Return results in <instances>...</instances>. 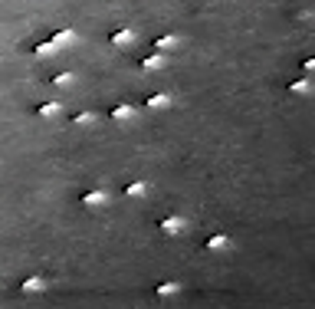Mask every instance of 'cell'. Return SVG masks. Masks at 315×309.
<instances>
[{"label": "cell", "instance_id": "1", "mask_svg": "<svg viewBox=\"0 0 315 309\" xmlns=\"http://www.w3.org/2000/svg\"><path fill=\"white\" fill-rule=\"evenodd\" d=\"M184 227H187V221H184V217H178V214H167V217H161V224H158V230H161V234H167V237L181 234Z\"/></svg>", "mask_w": 315, "mask_h": 309}, {"label": "cell", "instance_id": "2", "mask_svg": "<svg viewBox=\"0 0 315 309\" xmlns=\"http://www.w3.org/2000/svg\"><path fill=\"white\" fill-rule=\"evenodd\" d=\"M230 247H233V240H230L227 234H214V237L204 240V250H214V254H217V250H230Z\"/></svg>", "mask_w": 315, "mask_h": 309}, {"label": "cell", "instance_id": "3", "mask_svg": "<svg viewBox=\"0 0 315 309\" xmlns=\"http://www.w3.org/2000/svg\"><path fill=\"white\" fill-rule=\"evenodd\" d=\"M286 89L296 92V96H312L315 92V82L312 79H292V82H286Z\"/></svg>", "mask_w": 315, "mask_h": 309}, {"label": "cell", "instance_id": "4", "mask_svg": "<svg viewBox=\"0 0 315 309\" xmlns=\"http://www.w3.org/2000/svg\"><path fill=\"white\" fill-rule=\"evenodd\" d=\"M181 290H184V286H181V280H167V283H161L158 290H155V296H161V299H171V296H178Z\"/></svg>", "mask_w": 315, "mask_h": 309}, {"label": "cell", "instance_id": "5", "mask_svg": "<svg viewBox=\"0 0 315 309\" xmlns=\"http://www.w3.org/2000/svg\"><path fill=\"white\" fill-rule=\"evenodd\" d=\"M46 286H50V280H46V276H30V280L20 283V290H23V293H43Z\"/></svg>", "mask_w": 315, "mask_h": 309}, {"label": "cell", "instance_id": "6", "mask_svg": "<svg viewBox=\"0 0 315 309\" xmlns=\"http://www.w3.org/2000/svg\"><path fill=\"white\" fill-rule=\"evenodd\" d=\"M79 201H82V207H102L105 201H109V194L105 191H86Z\"/></svg>", "mask_w": 315, "mask_h": 309}, {"label": "cell", "instance_id": "7", "mask_svg": "<svg viewBox=\"0 0 315 309\" xmlns=\"http://www.w3.org/2000/svg\"><path fill=\"white\" fill-rule=\"evenodd\" d=\"M109 40H112V46H128L131 40H135V33H131L128 26H118V30H112Z\"/></svg>", "mask_w": 315, "mask_h": 309}, {"label": "cell", "instance_id": "8", "mask_svg": "<svg viewBox=\"0 0 315 309\" xmlns=\"http://www.w3.org/2000/svg\"><path fill=\"white\" fill-rule=\"evenodd\" d=\"M115 122H128V118H135V105H128V102H122V105H115V109L109 112Z\"/></svg>", "mask_w": 315, "mask_h": 309}, {"label": "cell", "instance_id": "9", "mask_svg": "<svg viewBox=\"0 0 315 309\" xmlns=\"http://www.w3.org/2000/svg\"><path fill=\"white\" fill-rule=\"evenodd\" d=\"M145 105H148L151 112L167 109V105H171V96H167V92H155V96H148V102H145Z\"/></svg>", "mask_w": 315, "mask_h": 309}, {"label": "cell", "instance_id": "10", "mask_svg": "<svg viewBox=\"0 0 315 309\" xmlns=\"http://www.w3.org/2000/svg\"><path fill=\"white\" fill-rule=\"evenodd\" d=\"M148 194V184L145 181H131V184H125V198H145Z\"/></svg>", "mask_w": 315, "mask_h": 309}, {"label": "cell", "instance_id": "11", "mask_svg": "<svg viewBox=\"0 0 315 309\" xmlns=\"http://www.w3.org/2000/svg\"><path fill=\"white\" fill-rule=\"evenodd\" d=\"M161 66H164V56H161V53H151V56H145V59H142V69H145V73L161 69Z\"/></svg>", "mask_w": 315, "mask_h": 309}, {"label": "cell", "instance_id": "12", "mask_svg": "<svg viewBox=\"0 0 315 309\" xmlns=\"http://www.w3.org/2000/svg\"><path fill=\"white\" fill-rule=\"evenodd\" d=\"M53 43H56V46L76 43V33H73V30H56V33H53Z\"/></svg>", "mask_w": 315, "mask_h": 309}, {"label": "cell", "instance_id": "13", "mask_svg": "<svg viewBox=\"0 0 315 309\" xmlns=\"http://www.w3.org/2000/svg\"><path fill=\"white\" fill-rule=\"evenodd\" d=\"M155 46H158V50H167V46H178V37H174V33H161V37L155 40Z\"/></svg>", "mask_w": 315, "mask_h": 309}, {"label": "cell", "instance_id": "14", "mask_svg": "<svg viewBox=\"0 0 315 309\" xmlns=\"http://www.w3.org/2000/svg\"><path fill=\"white\" fill-rule=\"evenodd\" d=\"M33 53H37V56H53V53H56V43H53V40H46V43H37V46H33Z\"/></svg>", "mask_w": 315, "mask_h": 309}, {"label": "cell", "instance_id": "15", "mask_svg": "<svg viewBox=\"0 0 315 309\" xmlns=\"http://www.w3.org/2000/svg\"><path fill=\"white\" fill-rule=\"evenodd\" d=\"M89 122H95V112H76V115H73V125H89Z\"/></svg>", "mask_w": 315, "mask_h": 309}, {"label": "cell", "instance_id": "16", "mask_svg": "<svg viewBox=\"0 0 315 309\" xmlns=\"http://www.w3.org/2000/svg\"><path fill=\"white\" fill-rule=\"evenodd\" d=\"M73 82H76L73 73H56L53 76V86H73Z\"/></svg>", "mask_w": 315, "mask_h": 309}, {"label": "cell", "instance_id": "17", "mask_svg": "<svg viewBox=\"0 0 315 309\" xmlns=\"http://www.w3.org/2000/svg\"><path fill=\"white\" fill-rule=\"evenodd\" d=\"M37 112L40 115H56V112H59V102H43V105H37Z\"/></svg>", "mask_w": 315, "mask_h": 309}, {"label": "cell", "instance_id": "18", "mask_svg": "<svg viewBox=\"0 0 315 309\" xmlns=\"http://www.w3.org/2000/svg\"><path fill=\"white\" fill-rule=\"evenodd\" d=\"M302 69H305V73H309V69H315V56H305V59H302Z\"/></svg>", "mask_w": 315, "mask_h": 309}]
</instances>
